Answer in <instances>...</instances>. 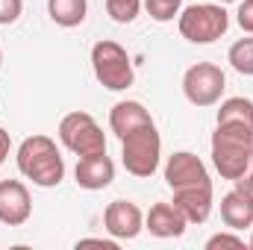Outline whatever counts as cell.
<instances>
[{"label":"cell","instance_id":"6da1fadb","mask_svg":"<svg viewBox=\"0 0 253 250\" xmlns=\"http://www.w3.org/2000/svg\"><path fill=\"white\" fill-rule=\"evenodd\" d=\"M18 171L42 188H53L65 180V159L50 135H30L18 147Z\"/></svg>","mask_w":253,"mask_h":250},{"label":"cell","instance_id":"7a4b0ae2","mask_svg":"<svg viewBox=\"0 0 253 250\" xmlns=\"http://www.w3.org/2000/svg\"><path fill=\"white\" fill-rule=\"evenodd\" d=\"M253 156V126L218 124L212 132V165L224 180H239Z\"/></svg>","mask_w":253,"mask_h":250},{"label":"cell","instance_id":"3957f363","mask_svg":"<svg viewBox=\"0 0 253 250\" xmlns=\"http://www.w3.org/2000/svg\"><path fill=\"white\" fill-rule=\"evenodd\" d=\"M180 36L191 44H212L230 30V12L224 3H191L177 15Z\"/></svg>","mask_w":253,"mask_h":250},{"label":"cell","instance_id":"277c9868","mask_svg":"<svg viewBox=\"0 0 253 250\" xmlns=\"http://www.w3.org/2000/svg\"><path fill=\"white\" fill-rule=\"evenodd\" d=\"M162 159V138L156 132V124L138 126L129 135L121 138V162H124L126 174L132 177H153Z\"/></svg>","mask_w":253,"mask_h":250},{"label":"cell","instance_id":"5b68a950","mask_svg":"<svg viewBox=\"0 0 253 250\" xmlns=\"http://www.w3.org/2000/svg\"><path fill=\"white\" fill-rule=\"evenodd\" d=\"M91 71H94L97 83L109 91H126L135 83L129 53L112 39H103L91 47Z\"/></svg>","mask_w":253,"mask_h":250},{"label":"cell","instance_id":"8992f818","mask_svg":"<svg viewBox=\"0 0 253 250\" xmlns=\"http://www.w3.org/2000/svg\"><path fill=\"white\" fill-rule=\"evenodd\" d=\"M59 141L77 156L106 153V135L88 112H68L59 121Z\"/></svg>","mask_w":253,"mask_h":250},{"label":"cell","instance_id":"52a82bcc","mask_svg":"<svg viewBox=\"0 0 253 250\" xmlns=\"http://www.w3.org/2000/svg\"><path fill=\"white\" fill-rule=\"evenodd\" d=\"M227 88V77L215 62H197L183 74V94L191 106H215Z\"/></svg>","mask_w":253,"mask_h":250},{"label":"cell","instance_id":"ba28073f","mask_svg":"<svg viewBox=\"0 0 253 250\" xmlns=\"http://www.w3.org/2000/svg\"><path fill=\"white\" fill-rule=\"evenodd\" d=\"M103 227L112 239L129 242L144 230V212L132 200H112L103 212Z\"/></svg>","mask_w":253,"mask_h":250},{"label":"cell","instance_id":"9c48e42d","mask_svg":"<svg viewBox=\"0 0 253 250\" xmlns=\"http://www.w3.org/2000/svg\"><path fill=\"white\" fill-rule=\"evenodd\" d=\"M33 215V200L30 188L21 180H0V224L6 227H21Z\"/></svg>","mask_w":253,"mask_h":250},{"label":"cell","instance_id":"30bf717a","mask_svg":"<svg viewBox=\"0 0 253 250\" xmlns=\"http://www.w3.org/2000/svg\"><path fill=\"white\" fill-rule=\"evenodd\" d=\"M165 183L168 188H183V186H197V183H209V171L203 165V159L191 150H177L174 156H168L165 162Z\"/></svg>","mask_w":253,"mask_h":250},{"label":"cell","instance_id":"8fae6325","mask_svg":"<svg viewBox=\"0 0 253 250\" xmlns=\"http://www.w3.org/2000/svg\"><path fill=\"white\" fill-rule=\"evenodd\" d=\"M77 186L85 191H100L109 188L115 180V162L106 153H91V156H80L77 168H74Z\"/></svg>","mask_w":253,"mask_h":250},{"label":"cell","instance_id":"7c38bea8","mask_svg":"<svg viewBox=\"0 0 253 250\" xmlns=\"http://www.w3.org/2000/svg\"><path fill=\"white\" fill-rule=\"evenodd\" d=\"M189 224H203L212 215V180L209 183H197V186H183L174 188V200H171Z\"/></svg>","mask_w":253,"mask_h":250},{"label":"cell","instance_id":"4fadbf2b","mask_svg":"<svg viewBox=\"0 0 253 250\" xmlns=\"http://www.w3.org/2000/svg\"><path fill=\"white\" fill-rule=\"evenodd\" d=\"M189 221L174 203H153L144 215V230L156 239H180L186 233Z\"/></svg>","mask_w":253,"mask_h":250},{"label":"cell","instance_id":"5bb4252c","mask_svg":"<svg viewBox=\"0 0 253 250\" xmlns=\"http://www.w3.org/2000/svg\"><path fill=\"white\" fill-rule=\"evenodd\" d=\"M221 221L224 227L230 230H245L253 227V194L251 191H242V188H233L221 197Z\"/></svg>","mask_w":253,"mask_h":250},{"label":"cell","instance_id":"9a60e30c","mask_svg":"<svg viewBox=\"0 0 253 250\" xmlns=\"http://www.w3.org/2000/svg\"><path fill=\"white\" fill-rule=\"evenodd\" d=\"M150 124H153V118H150V112H147L138 100H121V103H115V106L109 109V129H112L118 138L129 135V132L138 129V126H150Z\"/></svg>","mask_w":253,"mask_h":250},{"label":"cell","instance_id":"2e32d148","mask_svg":"<svg viewBox=\"0 0 253 250\" xmlns=\"http://www.w3.org/2000/svg\"><path fill=\"white\" fill-rule=\"evenodd\" d=\"M88 12V0H47V15L56 27L74 30L85 21Z\"/></svg>","mask_w":253,"mask_h":250},{"label":"cell","instance_id":"e0dca14e","mask_svg":"<svg viewBox=\"0 0 253 250\" xmlns=\"http://www.w3.org/2000/svg\"><path fill=\"white\" fill-rule=\"evenodd\" d=\"M218 124H248L253 126V100L251 97H227L218 109Z\"/></svg>","mask_w":253,"mask_h":250},{"label":"cell","instance_id":"ac0fdd59","mask_svg":"<svg viewBox=\"0 0 253 250\" xmlns=\"http://www.w3.org/2000/svg\"><path fill=\"white\" fill-rule=\"evenodd\" d=\"M227 62L233 65L242 77H253V36H248V39H239V42L230 47Z\"/></svg>","mask_w":253,"mask_h":250},{"label":"cell","instance_id":"d6986e66","mask_svg":"<svg viewBox=\"0 0 253 250\" xmlns=\"http://www.w3.org/2000/svg\"><path fill=\"white\" fill-rule=\"evenodd\" d=\"M144 0H106V12L115 24H132L141 12Z\"/></svg>","mask_w":253,"mask_h":250},{"label":"cell","instance_id":"ffe728a7","mask_svg":"<svg viewBox=\"0 0 253 250\" xmlns=\"http://www.w3.org/2000/svg\"><path fill=\"white\" fill-rule=\"evenodd\" d=\"M144 9H147V15H150L153 21L168 24V21H174V18L180 15L183 0H144Z\"/></svg>","mask_w":253,"mask_h":250},{"label":"cell","instance_id":"44dd1931","mask_svg":"<svg viewBox=\"0 0 253 250\" xmlns=\"http://www.w3.org/2000/svg\"><path fill=\"white\" fill-rule=\"evenodd\" d=\"M24 0H0V27H9L21 18Z\"/></svg>","mask_w":253,"mask_h":250},{"label":"cell","instance_id":"7402d4cb","mask_svg":"<svg viewBox=\"0 0 253 250\" xmlns=\"http://www.w3.org/2000/svg\"><path fill=\"white\" fill-rule=\"evenodd\" d=\"M215 248H245V239L236 236V233H215L209 242H206V250H215Z\"/></svg>","mask_w":253,"mask_h":250},{"label":"cell","instance_id":"603a6c76","mask_svg":"<svg viewBox=\"0 0 253 250\" xmlns=\"http://www.w3.org/2000/svg\"><path fill=\"white\" fill-rule=\"evenodd\" d=\"M236 21H239V27H242L248 36H253V0H239Z\"/></svg>","mask_w":253,"mask_h":250},{"label":"cell","instance_id":"cb8c5ba5","mask_svg":"<svg viewBox=\"0 0 253 250\" xmlns=\"http://www.w3.org/2000/svg\"><path fill=\"white\" fill-rule=\"evenodd\" d=\"M236 183V188H242V191H251L253 194V156H251V165L245 168V174L239 177V180H233Z\"/></svg>","mask_w":253,"mask_h":250},{"label":"cell","instance_id":"d4e9b609","mask_svg":"<svg viewBox=\"0 0 253 250\" xmlns=\"http://www.w3.org/2000/svg\"><path fill=\"white\" fill-rule=\"evenodd\" d=\"M88 245H94V248H106V250H115V248H118V239H115V242H109V239H80V242H77V248H88Z\"/></svg>","mask_w":253,"mask_h":250},{"label":"cell","instance_id":"484cf974","mask_svg":"<svg viewBox=\"0 0 253 250\" xmlns=\"http://www.w3.org/2000/svg\"><path fill=\"white\" fill-rule=\"evenodd\" d=\"M9 150H12V138H9V132L0 126V165L9 159Z\"/></svg>","mask_w":253,"mask_h":250},{"label":"cell","instance_id":"4316f807","mask_svg":"<svg viewBox=\"0 0 253 250\" xmlns=\"http://www.w3.org/2000/svg\"><path fill=\"white\" fill-rule=\"evenodd\" d=\"M215 3H239V0H215Z\"/></svg>","mask_w":253,"mask_h":250},{"label":"cell","instance_id":"83f0119b","mask_svg":"<svg viewBox=\"0 0 253 250\" xmlns=\"http://www.w3.org/2000/svg\"><path fill=\"white\" fill-rule=\"evenodd\" d=\"M248 248H253V233H251V242H248Z\"/></svg>","mask_w":253,"mask_h":250},{"label":"cell","instance_id":"f1b7e54d","mask_svg":"<svg viewBox=\"0 0 253 250\" xmlns=\"http://www.w3.org/2000/svg\"><path fill=\"white\" fill-rule=\"evenodd\" d=\"M0 68H3V50H0Z\"/></svg>","mask_w":253,"mask_h":250}]
</instances>
